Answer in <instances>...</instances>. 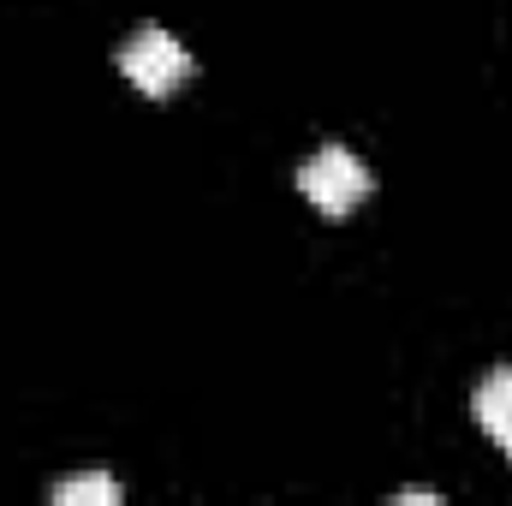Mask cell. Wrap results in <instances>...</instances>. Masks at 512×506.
Returning <instances> with one entry per match:
<instances>
[{"label": "cell", "instance_id": "cell-1", "mask_svg": "<svg viewBox=\"0 0 512 506\" xmlns=\"http://www.w3.org/2000/svg\"><path fill=\"white\" fill-rule=\"evenodd\" d=\"M120 72H126L143 96H173L191 78V54H185V42L173 30L143 24V30H131V42L120 48Z\"/></svg>", "mask_w": 512, "mask_h": 506}, {"label": "cell", "instance_id": "cell-2", "mask_svg": "<svg viewBox=\"0 0 512 506\" xmlns=\"http://www.w3.org/2000/svg\"><path fill=\"white\" fill-rule=\"evenodd\" d=\"M298 185H304V197H310L322 215H346L352 203L370 197V173H364V161H358L352 149H340V143L316 149L310 167L298 173Z\"/></svg>", "mask_w": 512, "mask_h": 506}, {"label": "cell", "instance_id": "cell-3", "mask_svg": "<svg viewBox=\"0 0 512 506\" xmlns=\"http://www.w3.org/2000/svg\"><path fill=\"white\" fill-rule=\"evenodd\" d=\"M477 423L512 453V370H495L477 387Z\"/></svg>", "mask_w": 512, "mask_h": 506}, {"label": "cell", "instance_id": "cell-4", "mask_svg": "<svg viewBox=\"0 0 512 506\" xmlns=\"http://www.w3.org/2000/svg\"><path fill=\"white\" fill-rule=\"evenodd\" d=\"M54 501L60 506H114L120 501V483L114 477H72V483L54 489Z\"/></svg>", "mask_w": 512, "mask_h": 506}]
</instances>
